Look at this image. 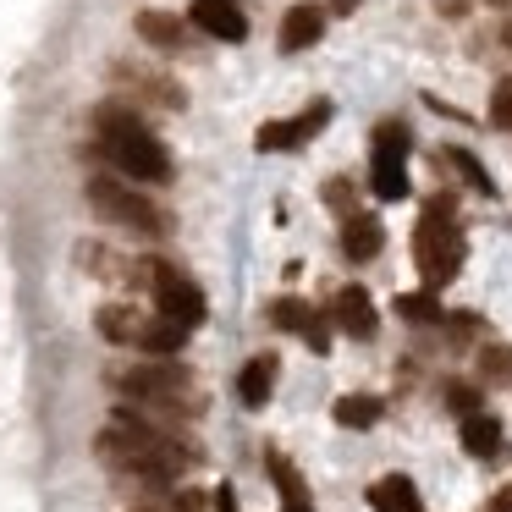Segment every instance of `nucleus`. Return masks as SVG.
<instances>
[{
  "label": "nucleus",
  "mask_w": 512,
  "mask_h": 512,
  "mask_svg": "<svg viewBox=\"0 0 512 512\" xmlns=\"http://www.w3.org/2000/svg\"><path fill=\"white\" fill-rule=\"evenodd\" d=\"M94 133H100V155L111 160L122 177L149 182V188L171 182V155H166V144H160V138L149 133L144 122H138L133 105L105 100L100 111H94Z\"/></svg>",
  "instance_id": "f257e3e1"
},
{
  "label": "nucleus",
  "mask_w": 512,
  "mask_h": 512,
  "mask_svg": "<svg viewBox=\"0 0 512 512\" xmlns=\"http://www.w3.org/2000/svg\"><path fill=\"white\" fill-rule=\"evenodd\" d=\"M89 204H94V215L111 221V226H127V232H138V237H166V210L149 204L144 193L122 177H89Z\"/></svg>",
  "instance_id": "f03ea898"
},
{
  "label": "nucleus",
  "mask_w": 512,
  "mask_h": 512,
  "mask_svg": "<svg viewBox=\"0 0 512 512\" xmlns=\"http://www.w3.org/2000/svg\"><path fill=\"white\" fill-rule=\"evenodd\" d=\"M111 386L127 391L138 402H155V408H171V413H193L199 402L188 397V369L182 364H133V369H111Z\"/></svg>",
  "instance_id": "7ed1b4c3"
},
{
  "label": "nucleus",
  "mask_w": 512,
  "mask_h": 512,
  "mask_svg": "<svg viewBox=\"0 0 512 512\" xmlns=\"http://www.w3.org/2000/svg\"><path fill=\"white\" fill-rule=\"evenodd\" d=\"M463 232H457V221H435V215H424L419 232H413V259H419V276L430 292H441L446 281L463 270Z\"/></svg>",
  "instance_id": "20e7f679"
},
{
  "label": "nucleus",
  "mask_w": 512,
  "mask_h": 512,
  "mask_svg": "<svg viewBox=\"0 0 512 512\" xmlns=\"http://www.w3.org/2000/svg\"><path fill=\"white\" fill-rule=\"evenodd\" d=\"M138 276L155 287V309H160V320H171V325H182V331H193V325H204V292L193 287L188 276H182L177 265H166V259H144V270ZM133 276V281H138Z\"/></svg>",
  "instance_id": "39448f33"
},
{
  "label": "nucleus",
  "mask_w": 512,
  "mask_h": 512,
  "mask_svg": "<svg viewBox=\"0 0 512 512\" xmlns=\"http://www.w3.org/2000/svg\"><path fill=\"white\" fill-rule=\"evenodd\" d=\"M193 28H204L210 39H226V45H237V39H248V17L237 12V0H193Z\"/></svg>",
  "instance_id": "423d86ee"
},
{
  "label": "nucleus",
  "mask_w": 512,
  "mask_h": 512,
  "mask_svg": "<svg viewBox=\"0 0 512 512\" xmlns=\"http://www.w3.org/2000/svg\"><path fill=\"white\" fill-rule=\"evenodd\" d=\"M331 320L342 325L347 336H358V342H369V336H375V303H369V292L364 287H342L331 298Z\"/></svg>",
  "instance_id": "0eeeda50"
},
{
  "label": "nucleus",
  "mask_w": 512,
  "mask_h": 512,
  "mask_svg": "<svg viewBox=\"0 0 512 512\" xmlns=\"http://www.w3.org/2000/svg\"><path fill=\"white\" fill-rule=\"evenodd\" d=\"M380 248H386V226H380L375 215H364V210L342 215V254L353 259V265H364V259H375Z\"/></svg>",
  "instance_id": "6e6552de"
},
{
  "label": "nucleus",
  "mask_w": 512,
  "mask_h": 512,
  "mask_svg": "<svg viewBox=\"0 0 512 512\" xmlns=\"http://www.w3.org/2000/svg\"><path fill=\"white\" fill-rule=\"evenodd\" d=\"M133 28H138V39H144L149 50H160V56H171V50L188 45V23H182V17H171V12H155V6H149V12H138Z\"/></svg>",
  "instance_id": "1a4fd4ad"
},
{
  "label": "nucleus",
  "mask_w": 512,
  "mask_h": 512,
  "mask_svg": "<svg viewBox=\"0 0 512 512\" xmlns=\"http://www.w3.org/2000/svg\"><path fill=\"white\" fill-rule=\"evenodd\" d=\"M320 34H325V12L314 0H303V6H292L281 17V50H309V45H320Z\"/></svg>",
  "instance_id": "9d476101"
},
{
  "label": "nucleus",
  "mask_w": 512,
  "mask_h": 512,
  "mask_svg": "<svg viewBox=\"0 0 512 512\" xmlns=\"http://www.w3.org/2000/svg\"><path fill=\"white\" fill-rule=\"evenodd\" d=\"M369 507L375 512H424V501H419V485L408 474H386L369 485Z\"/></svg>",
  "instance_id": "9b49d317"
},
{
  "label": "nucleus",
  "mask_w": 512,
  "mask_h": 512,
  "mask_svg": "<svg viewBox=\"0 0 512 512\" xmlns=\"http://www.w3.org/2000/svg\"><path fill=\"white\" fill-rule=\"evenodd\" d=\"M270 386H276V358H270V353L248 358L243 375H237V397H243V408H265Z\"/></svg>",
  "instance_id": "f8f14e48"
},
{
  "label": "nucleus",
  "mask_w": 512,
  "mask_h": 512,
  "mask_svg": "<svg viewBox=\"0 0 512 512\" xmlns=\"http://www.w3.org/2000/svg\"><path fill=\"white\" fill-rule=\"evenodd\" d=\"M94 325H100V336L116 347H138V336H144V314H133L127 303H105V309L94 314Z\"/></svg>",
  "instance_id": "ddd939ff"
},
{
  "label": "nucleus",
  "mask_w": 512,
  "mask_h": 512,
  "mask_svg": "<svg viewBox=\"0 0 512 512\" xmlns=\"http://www.w3.org/2000/svg\"><path fill=\"white\" fill-rule=\"evenodd\" d=\"M463 446H468V457H501L507 452V446H501V424L490 419V413L463 419Z\"/></svg>",
  "instance_id": "4468645a"
},
{
  "label": "nucleus",
  "mask_w": 512,
  "mask_h": 512,
  "mask_svg": "<svg viewBox=\"0 0 512 512\" xmlns=\"http://www.w3.org/2000/svg\"><path fill=\"white\" fill-rule=\"evenodd\" d=\"M369 188L375 199H408V160H391V155H375V171H369Z\"/></svg>",
  "instance_id": "2eb2a0df"
},
{
  "label": "nucleus",
  "mask_w": 512,
  "mask_h": 512,
  "mask_svg": "<svg viewBox=\"0 0 512 512\" xmlns=\"http://www.w3.org/2000/svg\"><path fill=\"white\" fill-rule=\"evenodd\" d=\"M182 342H188V331L182 325H171V320H144V336H138V347L144 353H155V358H171V353H182Z\"/></svg>",
  "instance_id": "dca6fc26"
},
{
  "label": "nucleus",
  "mask_w": 512,
  "mask_h": 512,
  "mask_svg": "<svg viewBox=\"0 0 512 512\" xmlns=\"http://www.w3.org/2000/svg\"><path fill=\"white\" fill-rule=\"evenodd\" d=\"M336 424L342 430H369V424H380V397H364V391H353V397H336Z\"/></svg>",
  "instance_id": "f3484780"
},
{
  "label": "nucleus",
  "mask_w": 512,
  "mask_h": 512,
  "mask_svg": "<svg viewBox=\"0 0 512 512\" xmlns=\"http://www.w3.org/2000/svg\"><path fill=\"white\" fill-rule=\"evenodd\" d=\"M265 468H270V479L281 485V496H287V507H309V490H303V474L287 463L281 452H265Z\"/></svg>",
  "instance_id": "a211bd4d"
},
{
  "label": "nucleus",
  "mask_w": 512,
  "mask_h": 512,
  "mask_svg": "<svg viewBox=\"0 0 512 512\" xmlns=\"http://www.w3.org/2000/svg\"><path fill=\"white\" fill-rule=\"evenodd\" d=\"M397 314H402L408 325H441V320H446L435 292H402V298H397Z\"/></svg>",
  "instance_id": "6ab92c4d"
},
{
  "label": "nucleus",
  "mask_w": 512,
  "mask_h": 512,
  "mask_svg": "<svg viewBox=\"0 0 512 512\" xmlns=\"http://www.w3.org/2000/svg\"><path fill=\"white\" fill-rule=\"evenodd\" d=\"M408 122H397V116H386V122L375 127V155H391V160H408Z\"/></svg>",
  "instance_id": "aec40b11"
},
{
  "label": "nucleus",
  "mask_w": 512,
  "mask_h": 512,
  "mask_svg": "<svg viewBox=\"0 0 512 512\" xmlns=\"http://www.w3.org/2000/svg\"><path fill=\"white\" fill-rule=\"evenodd\" d=\"M309 320H314V309L303 298H276L270 303V325H281V331H303Z\"/></svg>",
  "instance_id": "412c9836"
},
{
  "label": "nucleus",
  "mask_w": 512,
  "mask_h": 512,
  "mask_svg": "<svg viewBox=\"0 0 512 512\" xmlns=\"http://www.w3.org/2000/svg\"><path fill=\"white\" fill-rule=\"evenodd\" d=\"M441 160H452V166H457V171H463V177H468V188H474V193H485V199H490V193H496V182H490V171L479 166V160L468 155V149H446Z\"/></svg>",
  "instance_id": "4be33fe9"
},
{
  "label": "nucleus",
  "mask_w": 512,
  "mask_h": 512,
  "mask_svg": "<svg viewBox=\"0 0 512 512\" xmlns=\"http://www.w3.org/2000/svg\"><path fill=\"white\" fill-rule=\"evenodd\" d=\"M254 149L259 155H276V149H298V133H292V122H265L254 133Z\"/></svg>",
  "instance_id": "5701e85b"
},
{
  "label": "nucleus",
  "mask_w": 512,
  "mask_h": 512,
  "mask_svg": "<svg viewBox=\"0 0 512 512\" xmlns=\"http://www.w3.org/2000/svg\"><path fill=\"white\" fill-rule=\"evenodd\" d=\"M479 375L496 380V386H512V347H485L479 353Z\"/></svg>",
  "instance_id": "b1692460"
},
{
  "label": "nucleus",
  "mask_w": 512,
  "mask_h": 512,
  "mask_svg": "<svg viewBox=\"0 0 512 512\" xmlns=\"http://www.w3.org/2000/svg\"><path fill=\"white\" fill-rule=\"evenodd\" d=\"M325 122H331V100H314L303 116H292V133H298V144H309V138L320 133Z\"/></svg>",
  "instance_id": "393cba45"
},
{
  "label": "nucleus",
  "mask_w": 512,
  "mask_h": 512,
  "mask_svg": "<svg viewBox=\"0 0 512 512\" xmlns=\"http://www.w3.org/2000/svg\"><path fill=\"white\" fill-rule=\"evenodd\" d=\"M446 408L463 413V419H474V413H479V391L468 386V380H452V386H446Z\"/></svg>",
  "instance_id": "a878e982"
},
{
  "label": "nucleus",
  "mask_w": 512,
  "mask_h": 512,
  "mask_svg": "<svg viewBox=\"0 0 512 512\" xmlns=\"http://www.w3.org/2000/svg\"><path fill=\"white\" fill-rule=\"evenodd\" d=\"M490 122L512 127V78H501L496 89H490Z\"/></svg>",
  "instance_id": "bb28decb"
},
{
  "label": "nucleus",
  "mask_w": 512,
  "mask_h": 512,
  "mask_svg": "<svg viewBox=\"0 0 512 512\" xmlns=\"http://www.w3.org/2000/svg\"><path fill=\"white\" fill-rule=\"evenodd\" d=\"M303 342H309L314 353H331V314H320V309H314V320L303 325Z\"/></svg>",
  "instance_id": "cd10ccee"
},
{
  "label": "nucleus",
  "mask_w": 512,
  "mask_h": 512,
  "mask_svg": "<svg viewBox=\"0 0 512 512\" xmlns=\"http://www.w3.org/2000/svg\"><path fill=\"white\" fill-rule=\"evenodd\" d=\"M320 199L331 204V210L353 215V182H347V177H331V182H325V193H320Z\"/></svg>",
  "instance_id": "c85d7f7f"
},
{
  "label": "nucleus",
  "mask_w": 512,
  "mask_h": 512,
  "mask_svg": "<svg viewBox=\"0 0 512 512\" xmlns=\"http://www.w3.org/2000/svg\"><path fill=\"white\" fill-rule=\"evenodd\" d=\"M78 265L89 270V276H111V254H105L100 243H83L78 248Z\"/></svg>",
  "instance_id": "c756f323"
},
{
  "label": "nucleus",
  "mask_w": 512,
  "mask_h": 512,
  "mask_svg": "<svg viewBox=\"0 0 512 512\" xmlns=\"http://www.w3.org/2000/svg\"><path fill=\"white\" fill-rule=\"evenodd\" d=\"M468 6H474V0H435V12H441L446 23H463V17H468Z\"/></svg>",
  "instance_id": "7c9ffc66"
},
{
  "label": "nucleus",
  "mask_w": 512,
  "mask_h": 512,
  "mask_svg": "<svg viewBox=\"0 0 512 512\" xmlns=\"http://www.w3.org/2000/svg\"><path fill=\"white\" fill-rule=\"evenodd\" d=\"M485 512H512V485L507 490H496V496H490V507Z\"/></svg>",
  "instance_id": "2f4dec72"
},
{
  "label": "nucleus",
  "mask_w": 512,
  "mask_h": 512,
  "mask_svg": "<svg viewBox=\"0 0 512 512\" xmlns=\"http://www.w3.org/2000/svg\"><path fill=\"white\" fill-rule=\"evenodd\" d=\"M215 512H237V501H232V490H226V485L215 490Z\"/></svg>",
  "instance_id": "473e14b6"
},
{
  "label": "nucleus",
  "mask_w": 512,
  "mask_h": 512,
  "mask_svg": "<svg viewBox=\"0 0 512 512\" xmlns=\"http://www.w3.org/2000/svg\"><path fill=\"white\" fill-rule=\"evenodd\" d=\"M353 6H358V0H336V12H353Z\"/></svg>",
  "instance_id": "72a5a7b5"
},
{
  "label": "nucleus",
  "mask_w": 512,
  "mask_h": 512,
  "mask_svg": "<svg viewBox=\"0 0 512 512\" xmlns=\"http://www.w3.org/2000/svg\"><path fill=\"white\" fill-rule=\"evenodd\" d=\"M485 6H496V12H501V6H512V0H485Z\"/></svg>",
  "instance_id": "f704fd0d"
},
{
  "label": "nucleus",
  "mask_w": 512,
  "mask_h": 512,
  "mask_svg": "<svg viewBox=\"0 0 512 512\" xmlns=\"http://www.w3.org/2000/svg\"><path fill=\"white\" fill-rule=\"evenodd\" d=\"M501 39H507V50H512V23H507V34H501Z\"/></svg>",
  "instance_id": "c9c22d12"
},
{
  "label": "nucleus",
  "mask_w": 512,
  "mask_h": 512,
  "mask_svg": "<svg viewBox=\"0 0 512 512\" xmlns=\"http://www.w3.org/2000/svg\"><path fill=\"white\" fill-rule=\"evenodd\" d=\"M287 512H314V507H287Z\"/></svg>",
  "instance_id": "e433bc0d"
}]
</instances>
